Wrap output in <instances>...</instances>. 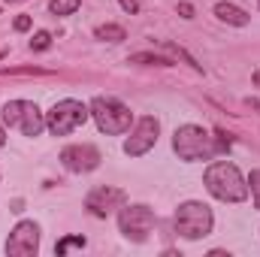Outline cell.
Instances as JSON below:
<instances>
[{
  "instance_id": "cell-15",
  "label": "cell",
  "mask_w": 260,
  "mask_h": 257,
  "mask_svg": "<svg viewBox=\"0 0 260 257\" xmlns=\"http://www.w3.org/2000/svg\"><path fill=\"white\" fill-rule=\"evenodd\" d=\"M79 6H82V0H49V12H52V15H58V18L73 15Z\"/></svg>"
},
{
  "instance_id": "cell-20",
  "label": "cell",
  "mask_w": 260,
  "mask_h": 257,
  "mask_svg": "<svg viewBox=\"0 0 260 257\" xmlns=\"http://www.w3.org/2000/svg\"><path fill=\"white\" fill-rule=\"evenodd\" d=\"M248 191L254 197V209H260V170H251V176H248Z\"/></svg>"
},
{
  "instance_id": "cell-17",
  "label": "cell",
  "mask_w": 260,
  "mask_h": 257,
  "mask_svg": "<svg viewBox=\"0 0 260 257\" xmlns=\"http://www.w3.org/2000/svg\"><path fill=\"white\" fill-rule=\"evenodd\" d=\"M160 46H164V49H167V52H170L173 58H182L185 64H191V67H194L197 73H203V64H197V61H194V55H191V52H185L182 46H176V43H160Z\"/></svg>"
},
{
  "instance_id": "cell-3",
  "label": "cell",
  "mask_w": 260,
  "mask_h": 257,
  "mask_svg": "<svg viewBox=\"0 0 260 257\" xmlns=\"http://www.w3.org/2000/svg\"><path fill=\"white\" fill-rule=\"evenodd\" d=\"M88 109H91V118L97 121V127L103 133H109V136H121L133 124V112L115 97H103L100 94V97H94L88 103Z\"/></svg>"
},
{
  "instance_id": "cell-8",
  "label": "cell",
  "mask_w": 260,
  "mask_h": 257,
  "mask_svg": "<svg viewBox=\"0 0 260 257\" xmlns=\"http://www.w3.org/2000/svg\"><path fill=\"white\" fill-rule=\"evenodd\" d=\"M157 133H160V121H157L154 115L139 118V121L133 124V130H130V136L124 139V154H127V157H142L145 151L154 148Z\"/></svg>"
},
{
  "instance_id": "cell-12",
  "label": "cell",
  "mask_w": 260,
  "mask_h": 257,
  "mask_svg": "<svg viewBox=\"0 0 260 257\" xmlns=\"http://www.w3.org/2000/svg\"><path fill=\"white\" fill-rule=\"evenodd\" d=\"M215 15H218V21L233 24V27H245L251 21V15L245 9H239L236 3H215Z\"/></svg>"
},
{
  "instance_id": "cell-13",
  "label": "cell",
  "mask_w": 260,
  "mask_h": 257,
  "mask_svg": "<svg viewBox=\"0 0 260 257\" xmlns=\"http://www.w3.org/2000/svg\"><path fill=\"white\" fill-rule=\"evenodd\" d=\"M127 64H142V67H173V58L167 55H154V52H136L130 55Z\"/></svg>"
},
{
  "instance_id": "cell-14",
  "label": "cell",
  "mask_w": 260,
  "mask_h": 257,
  "mask_svg": "<svg viewBox=\"0 0 260 257\" xmlns=\"http://www.w3.org/2000/svg\"><path fill=\"white\" fill-rule=\"evenodd\" d=\"M94 37L103 40V43H124V40H127V30H124L121 24H100V27L94 30Z\"/></svg>"
},
{
  "instance_id": "cell-9",
  "label": "cell",
  "mask_w": 260,
  "mask_h": 257,
  "mask_svg": "<svg viewBox=\"0 0 260 257\" xmlns=\"http://www.w3.org/2000/svg\"><path fill=\"white\" fill-rule=\"evenodd\" d=\"M40 251V224L37 221H18L6 239L9 257H34Z\"/></svg>"
},
{
  "instance_id": "cell-10",
  "label": "cell",
  "mask_w": 260,
  "mask_h": 257,
  "mask_svg": "<svg viewBox=\"0 0 260 257\" xmlns=\"http://www.w3.org/2000/svg\"><path fill=\"white\" fill-rule=\"evenodd\" d=\"M124 203H127V194L121 188H112V185H100L85 197V209L97 218H106L112 209H121Z\"/></svg>"
},
{
  "instance_id": "cell-30",
  "label": "cell",
  "mask_w": 260,
  "mask_h": 257,
  "mask_svg": "<svg viewBox=\"0 0 260 257\" xmlns=\"http://www.w3.org/2000/svg\"><path fill=\"white\" fill-rule=\"evenodd\" d=\"M257 6H260V3H257Z\"/></svg>"
},
{
  "instance_id": "cell-19",
  "label": "cell",
  "mask_w": 260,
  "mask_h": 257,
  "mask_svg": "<svg viewBox=\"0 0 260 257\" xmlns=\"http://www.w3.org/2000/svg\"><path fill=\"white\" fill-rule=\"evenodd\" d=\"M49 46H52V34H49V30H37L34 40H30V49H34V52H46Z\"/></svg>"
},
{
  "instance_id": "cell-11",
  "label": "cell",
  "mask_w": 260,
  "mask_h": 257,
  "mask_svg": "<svg viewBox=\"0 0 260 257\" xmlns=\"http://www.w3.org/2000/svg\"><path fill=\"white\" fill-rule=\"evenodd\" d=\"M100 151L91 145V142H82V145H67L64 151H61V164H64V170L70 173H91V170H97L100 167Z\"/></svg>"
},
{
  "instance_id": "cell-29",
  "label": "cell",
  "mask_w": 260,
  "mask_h": 257,
  "mask_svg": "<svg viewBox=\"0 0 260 257\" xmlns=\"http://www.w3.org/2000/svg\"><path fill=\"white\" fill-rule=\"evenodd\" d=\"M6 3H24V0H6Z\"/></svg>"
},
{
  "instance_id": "cell-4",
  "label": "cell",
  "mask_w": 260,
  "mask_h": 257,
  "mask_svg": "<svg viewBox=\"0 0 260 257\" xmlns=\"http://www.w3.org/2000/svg\"><path fill=\"white\" fill-rule=\"evenodd\" d=\"M173 224H176V233H179V236H185V239H203V236L212 233V227H215V215H212V209H209L206 203H200V200H188V203L179 206Z\"/></svg>"
},
{
  "instance_id": "cell-25",
  "label": "cell",
  "mask_w": 260,
  "mask_h": 257,
  "mask_svg": "<svg viewBox=\"0 0 260 257\" xmlns=\"http://www.w3.org/2000/svg\"><path fill=\"white\" fill-rule=\"evenodd\" d=\"M248 106H251V109H257V112H260V100H257V97H248Z\"/></svg>"
},
{
  "instance_id": "cell-5",
  "label": "cell",
  "mask_w": 260,
  "mask_h": 257,
  "mask_svg": "<svg viewBox=\"0 0 260 257\" xmlns=\"http://www.w3.org/2000/svg\"><path fill=\"white\" fill-rule=\"evenodd\" d=\"M91 118V109L82 100H58L49 112H46V130L52 136H70L73 130H79Z\"/></svg>"
},
{
  "instance_id": "cell-27",
  "label": "cell",
  "mask_w": 260,
  "mask_h": 257,
  "mask_svg": "<svg viewBox=\"0 0 260 257\" xmlns=\"http://www.w3.org/2000/svg\"><path fill=\"white\" fill-rule=\"evenodd\" d=\"M251 82H254V85L260 88V70H254V73H251Z\"/></svg>"
},
{
  "instance_id": "cell-7",
  "label": "cell",
  "mask_w": 260,
  "mask_h": 257,
  "mask_svg": "<svg viewBox=\"0 0 260 257\" xmlns=\"http://www.w3.org/2000/svg\"><path fill=\"white\" fill-rule=\"evenodd\" d=\"M118 230L127 236L130 242H145L148 239V233L154 230V212L148 209V206H121V212H118Z\"/></svg>"
},
{
  "instance_id": "cell-24",
  "label": "cell",
  "mask_w": 260,
  "mask_h": 257,
  "mask_svg": "<svg viewBox=\"0 0 260 257\" xmlns=\"http://www.w3.org/2000/svg\"><path fill=\"white\" fill-rule=\"evenodd\" d=\"M179 15H182V18H194V6H191L188 0H182V3H179Z\"/></svg>"
},
{
  "instance_id": "cell-6",
  "label": "cell",
  "mask_w": 260,
  "mask_h": 257,
  "mask_svg": "<svg viewBox=\"0 0 260 257\" xmlns=\"http://www.w3.org/2000/svg\"><path fill=\"white\" fill-rule=\"evenodd\" d=\"M3 124L21 130L24 136H40L46 130V112L34 100H9L3 106Z\"/></svg>"
},
{
  "instance_id": "cell-18",
  "label": "cell",
  "mask_w": 260,
  "mask_h": 257,
  "mask_svg": "<svg viewBox=\"0 0 260 257\" xmlns=\"http://www.w3.org/2000/svg\"><path fill=\"white\" fill-rule=\"evenodd\" d=\"M49 70H43V67H6V70H0V76H46Z\"/></svg>"
},
{
  "instance_id": "cell-1",
  "label": "cell",
  "mask_w": 260,
  "mask_h": 257,
  "mask_svg": "<svg viewBox=\"0 0 260 257\" xmlns=\"http://www.w3.org/2000/svg\"><path fill=\"white\" fill-rule=\"evenodd\" d=\"M203 185L221 203H242L248 197V179L239 173L236 164L230 160H215L209 164V170L203 173Z\"/></svg>"
},
{
  "instance_id": "cell-22",
  "label": "cell",
  "mask_w": 260,
  "mask_h": 257,
  "mask_svg": "<svg viewBox=\"0 0 260 257\" xmlns=\"http://www.w3.org/2000/svg\"><path fill=\"white\" fill-rule=\"evenodd\" d=\"M12 27H15V30H18V34H27V30H30V27H34V18H30V15H24V12H21V15H15V21H12Z\"/></svg>"
},
{
  "instance_id": "cell-21",
  "label": "cell",
  "mask_w": 260,
  "mask_h": 257,
  "mask_svg": "<svg viewBox=\"0 0 260 257\" xmlns=\"http://www.w3.org/2000/svg\"><path fill=\"white\" fill-rule=\"evenodd\" d=\"M230 142H233V133H224L221 127H215V145H218V151H227Z\"/></svg>"
},
{
  "instance_id": "cell-26",
  "label": "cell",
  "mask_w": 260,
  "mask_h": 257,
  "mask_svg": "<svg viewBox=\"0 0 260 257\" xmlns=\"http://www.w3.org/2000/svg\"><path fill=\"white\" fill-rule=\"evenodd\" d=\"M209 257H230L227 251H221V248H215V251H209Z\"/></svg>"
},
{
  "instance_id": "cell-28",
  "label": "cell",
  "mask_w": 260,
  "mask_h": 257,
  "mask_svg": "<svg viewBox=\"0 0 260 257\" xmlns=\"http://www.w3.org/2000/svg\"><path fill=\"white\" fill-rule=\"evenodd\" d=\"M3 145H6V130L0 127V148H3Z\"/></svg>"
},
{
  "instance_id": "cell-23",
  "label": "cell",
  "mask_w": 260,
  "mask_h": 257,
  "mask_svg": "<svg viewBox=\"0 0 260 257\" xmlns=\"http://www.w3.org/2000/svg\"><path fill=\"white\" fill-rule=\"evenodd\" d=\"M121 3V9L127 12V15H136L139 12V0H118Z\"/></svg>"
},
{
  "instance_id": "cell-2",
  "label": "cell",
  "mask_w": 260,
  "mask_h": 257,
  "mask_svg": "<svg viewBox=\"0 0 260 257\" xmlns=\"http://www.w3.org/2000/svg\"><path fill=\"white\" fill-rule=\"evenodd\" d=\"M173 151H176L182 160L194 164V160H212V157L218 154V145H215V139H212L203 127H197V124H182V127L173 133Z\"/></svg>"
},
{
  "instance_id": "cell-16",
  "label": "cell",
  "mask_w": 260,
  "mask_h": 257,
  "mask_svg": "<svg viewBox=\"0 0 260 257\" xmlns=\"http://www.w3.org/2000/svg\"><path fill=\"white\" fill-rule=\"evenodd\" d=\"M85 245H88V239H85V236H64V239H58L55 254L64 257L67 251H73V248H85Z\"/></svg>"
}]
</instances>
